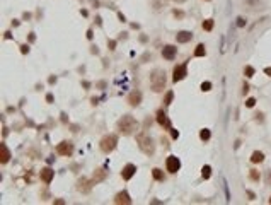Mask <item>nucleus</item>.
Returning a JSON list of instances; mask_svg holds the SVG:
<instances>
[{
	"instance_id": "de8ad7c7",
	"label": "nucleus",
	"mask_w": 271,
	"mask_h": 205,
	"mask_svg": "<svg viewBox=\"0 0 271 205\" xmlns=\"http://www.w3.org/2000/svg\"><path fill=\"white\" fill-rule=\"evenodd\" d=\"M270 204H271V197H270Z\"/></svg>"
},
{
	"instance_id": "393cba45",
	"label": "nucleus",
	"mask_w": 271,
	"mask_h": 205,
	"mask_svg": "<svg viewBox=\"0 0 271 205\" xmlns=\"http://www.w3.org/2000/svg\"><path fill=\"white\" fill-rule=\"evenodd\" d=\"M172 97H174V92H172V91H169V92L165 94V97H164V104H165V106H170Z\"/></svg>"
},
{
	"instance_id": "7c9ffc66",
	"label": "nucleus",
	"mask_w": 271,
	"mask_h": 205,
	"mask_svg": "<svg viewBox=\"0 0 271 205\" xmlns=\"http://www.w3.org/2000/svg\"><path fill=\"white\" fill-rule=\"evenodd\" d=\"M20 53L27 55L29 53V46H27V45H20Z\"/></svg>"
},
{
	"instance_id": "ddd939ff",
	"label": "nucleus",
	"mask_w": 271,
	"mask_h": 205,
	"mask_svg": "<svg viewBox=\"0 0 271 205\" xmlns=\"http://www.w3.org/2000/svg\"><path fill=\"white\" fill-rule=\"evenodd\" d=\"M157 122H159V125H162L165 130L172 128V127H170V120L167 118V115L164 113L162 109H159V111H157Z\"/></svg>"
},
{
	"instance_id": "cd10ccee",
	"label": "nucleus",
	"mask_w": 271,
	"mask_h": 205,
	"mask_svg": "<svg viewBox=\"0 0 271 205\" xmlns=\"http://www.w3.org/2000/svg\"><path fill=\"white\" fill-rule=\"evenodd\" d=\"M211 89V82H203V84H201V91H205V92H206V91H210Z\"/></svg>"
},
{
	"instance_id": "f8f14e48",
	"label": "nucleus",
	"mask_w": 271,
	"mask_h": 205,
	"mask_svg": "<svg viewBox=\"0 0 271 205\" xmlns=\"http://www.w3.org/2000/svg\"><path fill=\"white\" fill-rule=\"evenodd\" d=\"M114 204H123V205H130L131 204V197H130V193L126 190L119 191L118 195L114 197Z\"/></svg>"
},
{
	"instance_id": "9b49d317",
	"label": "nucleus",
	"mask_w": 271,
	"mask_h": 205,
	"mask_svg": "<svg viewBox=\"0 0 271 205\" xmlns=\"http://www.w3.org/2000/svg\"><path fill=\"white\" fill-rule=\"evenodd\" d=\"M176 55H177V50L174 45H165V46L162 48V56L165 60H174Z\"/></svg>"
},
{
	"instance_id": "a878e982",
	"label": "nucleus",
	"mask_w": 271,
	"mask_h": 205,
	"mask_svg": "<svg viewBox=\"0 0 271 205\" xmlns=\"http://www.w3.org/2000/svg\"><path fill=\"white\" fill-rule=\"evenodd\" d=\"M249 178H251L252 181H259V173L256 169H251V173H249Z\"/></svg>"
},
{
	"instance_id": "20e7f679",
	"label": "nucleus",
	"mask_w": 271,
	"mask_h": 205,
	"mask_svg": "<svg viewBox=\"0 0 271 205\" xmlns=\"http://www.w3.org/2000/svg\"><path fill=\"white\" fill-rule=\"evenodd\" d=\"M116 145H118V135H114V133L104 135L101 138V142H99V147H101V150L104 152V154L113 152V150L116 149Z\"/></svg>"
},
{
	"instance_id": "c756f323",
	"label": "nucleus",
	"mask_w": 271,
	"mask_h": 205,
	"mask_svg": "<svg viewBox=\"0 0 271 205\" xmlns=\"http://www.w3.org/2000/svg\"><path fill=\"white\" fill-rule=\"evenodd\" d=\"M254 104H256V99H254V97H249V99L246 101V106H247V108H252Z\"/></svg>"
},
{
	"instance_id": "7ed1b4c3",
	"label": "nucleus",
	"mask_w": 271,
	"mask_h": 205,
	"mask_svg": "<svg viewBox=\"0 0 271 205\" xmlns=\"http://www.w3.org/2000/svg\"><path fill=\"white\" fill-rule=\"evenodd\" d=\"M136 142H138V147H140V150H142L143 154L152 156V154L155 152V144H154V140H152V137H149L147 133L136 135Z\"/></svg>"
},
{
	"instance_id": "f257e3e1",
	"label": "nucleus",
	"mask_w": 271,
	"mask_h": 205,
	"mask_svg": "<svg viewBox=\"0 0 271 205\" xmlns=\"http://www.w3.org/2000/svg\"><path fill=\"white\" fill-rule=\"evenodd\" d=\"M116 127H118V132H119L121 135H131V133L138 128V122H136L133 116L125 115V116H121V118L118 120Z\"/></svg>"
},
{
	"instance_id": "6ab92c4d",
	"label": "nucleus",
	"mask_w": 271,
	"mask_h": 205,
	"mask_svg": "<svg viewBox=\"0 0 271 205\" xmlns=\"http://www.w3.org/2000/svg\"><path fill=\"white\" fill-rule=\"evenodd\" d=\"M152 176H154L155 181H164V179H165L162 169H159V168H154V169H152Z\"/></svg>"
},
{
	"instance_id": "e433bc0d",
	"label": "nucleus",
	"mask_w": 271,
	"mask_h": 205,
	"mask_svg": "<svg viewBox=\"0 0 271 205\" xmlns=\"http://www.w3.org/2000/svg\"><path fill=\"white\" fill-rule=\"evenodd\" d=\"M246 4H249V5H252V4H259V0H246Z\"/></svg>"
},
{
	"instance_id": "b1692460",
	"label": "nucleus",
	"mask_w": 271,
	"mask_h": 205,
	"mask_svg": "<svg viewBox=\"0 0 271 205\" xmlns=\"http://www.w3.org/2000/svg\"><path fill=\"white\" fill-rule=\"evenodd\" d=\"M201 26H203L205 31H211V29H213V19H206V20H203V24H201Z\"/></svg>"
},
{
	"instance_id": "c85d7f7f",
	"label": "nucleus",
	"mask_w": 271,
	"mask_h": 205,
	"mask_svg": "<svg viewBox=\"0 0 271 205\" xmlns=\"http://www.w3.org/2000/svg\"><path fill=\"white\" fill-rule=\"evenodd\" d=\"M244 74H246V77H252V75H254V68H252V67H246Z\"/></svg>"
},
{
	"instance_id": "4468645a",
	"label": "nucleus",
	"mask_w": 271,
	"mask_h": 205,
	"mask_svg": "<svg viewBox=\"0 0 271 205\" xmlns=\"http://www.w3.org/2000/svg\"><path fill=\"white\" fill-rule=\"evenodd\" d=\"M106 178H108V171L104 169V168H97V169L94 171V174H92V181H94V183H101Z\"/></svg>"
},
{
	"instance_id": "c9c22d12",
	"label": "nucleus",
	"mask_w": 271,
	"mask_h": 205,
	"mask_svg": "<svg viewBox=\"0 0 271 205\" xmlns=\"http://www.w3.org/2000/svg\"><path fill=\"white\" fill-rule=\"evenodd\" d=\"M53 99H55L53 94H48V96H46V101H48V102H53Z\"/></svg>"
},
{
	"instance_id": "c03bdc74",
	"label": "nucleus",
	"mask_w": 271,
	"mask_h": 205,
	"mask_svg": "<svg viewBox=\"0 0 271 205\" xmlns=\"http://www.w3.org/2000/svg\"><path fill=\"white\" fill-rule=\"evenodd\" d=\"M56 82V77H50V84H55Z\"/></svg>"
},
{
	"instance_id": "dca6fc26",
	"label": "nucleus",
	"mask_w": 271,
	"mask_h": 205,
	"mask_svg": "<svg viewBox=\"0 0 271 205\" xmlns=\"http://www.w3.org/2000/svg\"><path fill=\"white\" fill-rule=\"evenodd\" d=\"M176 40L177 43H188V41L193 40V33L191 31H179L176 34Z\"/></svg>"
},
{
	"instance_id": "aec40b11",
	"label": "nucleus",
	"mask_w": 271,
	"mask_h": 205,
	"mask_svg": "<svg viewBox=\"0 0 271 205\" xmlns=\"http://www.w3.org/2000/svg\"><path fill=\"white\" fill-rule=\"evenodd\" d=\"M251 161L252 163H263V161H264V154L259 152V150H254L252 156H251Z\"/></svg>"
},
{
	"instance_id": "37998d69",
	"label": "nucleus",
	"mask_w": 271,
	"mask_h": 205,
	"mask_svg": "<svg viewBox=\"0 0 271 205\" xmlns=\"http://www.w3.org/2000/svg\"><path fill=\"white\" fill-rule=\"evenodd\" d=\"M90 2H92V5H94V7L99 5V0H90Z\"/></svg>"
},
{
	"instance_id": "f3484780",
	"label": "nucleus",
	"mask_w": 271,
	"mask_h": 205,
	"mask_svg": "<svg viewBox=\"0 0 271 205\" xmlns=\"http://www.w3.org/2000/svg\"><path fill=\"white\" fill-rule=\"evenodd\" d=\"M167 5H169V0H152V7H154V10H155V12L164 10Z\"/></svg>"
},
{
	"instance_id": "5701e85b",
	"label": "nucleus",
	"mask_w": 271,
	"mask_h": 205,
	"mask_svg": "<svg viewBox=\"0 0 271 205\" xmlns=\"http://www.w3.org/2000/svg\"><path fill=\"white\" fill-rule=\"evenodd\" d=\"M206 50H205V45H198L196 50H195V56H205Z\"/></svg>"
},
{
	"instance_id": "a211bd4d",
	"label": "nucleus",
	"mask_w": 271,
	"mask_h": 205,
	"mask_svg": "<svg viewBox=\"0 0 271 205\" xmlns=\"http://www.w3.org/2000/svg\"><path fill=\"white\" fill-rule=\"evenodd\" d=\"M0 150H2V157H0V161H2V164H7V163H9V159H10V150L7 149L5 144H2V145H0Z\"/></svg>"
},
{
	"instance_id": "39448f33",
	"label": "nucleus",
	"mask_w": 271,
	"mask_h": 205,
	"mask_svg": "<svg viewBox=\"0 0 271 205\" xmlns=\"http://www.w3.org/2000/svg\"><path fill=\"white\" fill-rule=\"evenodd\" d=\"M56 152L60 154V156H72L74 154V144L70 142V140H63V142L58 144V147H56Z\"/></svg>"
},
{
	"instance_id": "f03ea898",
	"label": "nucleus",
	"mask_w": 271,
	"mask_h": 205,
	"mask_svg": "<svg viewBox=\"0 0 271 205\" xmlns=\"http://www.w3.org/2000/svg\"><path fill=\"white\" fill-rule=\"evenodd\" d=\"M165 84H167V77H165V72L162 68H154L152 74H150V87L154 92H160L162 89H165Z\"/></svg>"
},
{
	"instance_id": "ea45409f",
	"label": "nucleus",
	"mask_w": 271,
	"mask_h": 205,
	"mask_svg": "<svg viewBox=\"0 0 271 205\" xmlns=\"http://www.w3.org/2000/svg\"><path fill=\"white\" fill-rule=\"evenodd\" d=\"M118 17H119V20H121V22H126V20H125V15H123V14H121V12L118 14Z\"/></svg>"
},
{
	"instance_id": "412c9836",
	"label": "nucleus",
	"mask_w": 271,
	"mask_h": 205,
	"mask_svg": "<svg viewBox=\"0 0 271 205\" xmlns=\"http://www.w3.org/2000/svg\"><path fill=\"white\" fill-rule=\"evenodd\" d=\"M201 176H203V179H208V178L211 176V168L206 164V166H203V169H201Z\"/></svg>"
},
{
	"instance_id": "bb28decb",
	"label": "nucleus",
	"mask_w": 271,
	"mask_h": 205,
	"mask_svg": "<svg viewBox=\"0 0 271 205\" xmlns=\"http://www.w3.org/2000/svg\"><path fill=\"white\" fill-rule=\"evenodd\" d=\"M172 15H174L176 19H183V17H184V12H183V10H176V9H174V10H172Z\"/></svg>"
},
{
	"instance_id": "473e14b6",
	"label": "nucleus",
	"mask_w": 271,
	"mask_h": 205,
	"mask_svg": "<svg viewBox=\"0 0 271 205\" xmlns=\"http://www.w3.org/2000/svg\"><path fill=\"white\" fill-rule=\"evenodd\" d=\"M266 183L271 184V169H270V171H266Z\"/></svg>"
},
{
	"instance_id": "72a5a7b5",
	"label": "nucleus",
	"mask_w": 271,
	"mask_h": 205,
	"mask_svg": "<svg viewBox=\"0 0 271 205\" xmlns=\"http://www.w3.org/2000/svg\"><path fill=\"white\" fill-rule=\"evenodd\" d=\"M237 26H239V27L246 26V19H242V17H239V19H237Z\"/></svg>"
},
{
	"instance_id": "4be33fe9",
	"label": "nucleus",
	"mask_w": 271,
	"mask_h": 205,
	"mask_svg": "<svg viewBox=\"0 0 271 205\" xmlns=\"http://www.w3.org/2000/svg\"><path fill=\"white\" fill-rule=\"evenodd\" d=\"M210 137H211V133H210V130H208V128H203L201 132H200V138L205 140V142H206V140H210Z\"/></svg>"
},
{
	"instance_id": "f704fd0d",
	"label": "nucleus",
	"mask_w": 271,
	"mask_h": 205,
	"mask_svg": "<svg viewBox=\"0 0 271 205\" xmlns=\"http://www.w3.org/2000/svg\"><path fill=\"white\" fill-rule=\"evenodd\" d=\"M116 48V41H109V50H114Z\"/></svg>"
},
{
	"instance_id": "58836bf2",
	"label": "nucleus",
	"mask_w": 271,
	"mask_h": 205,
	"mask_svg": "<svg viewBox=\"0 0 271 205\" xmlns=\"http://www.w3.org/2000/svg\"><path fill=\"white\" fill-rule=\"evenodd\" d=\"M90 51H92V53H95V55L99 53V50H97V46H92V48H90Z\"/></svg>"
},
{
	"instance_id": "0eeeda50",
	"label": "nucleus",
	"mask_w": 271,
	"mask_h": 205,
	"mask_svg": "<svg viewBox=\"0 0 271 205\" xmlns=\"http://www.w3.org/2000/svg\"><path fill=\"white\" fill-rule=\"evenodd\" d=\"M165 168H167V171L169 173H177L179 171V168H181V161H179V157L176 156H169L167 157V161H165Z\"/></svg>"
},
{
	"instance_id": "6e6552de",
	"label": "nucleus",
	"mask_w": 271,
	"mask_h": 205,
	"mask_svg": "<svg viewBox=\"0 0 271 205\" xmlns=\"http://www.w3.org/2000/svg\"><path fill=\"white\" fill-rule=\"evenodd\" d=\"M92 184H94V181H90L89 178L82 176L80 179L77 181V190L80 191V193H89V191L92 190Z\"/></svg>"
},
{
	"instance_id": "49530a36",
	"label": "nucleus",
	"mask_w": 271,
	"mask_h": 205,
	"mask_svg": "<svg viewBox=\"0 0 271 205\" xmlns=\"http://www.w3.org/2000/svg\"><path fill=\"white\" fill-rule=\"evenodd\" d=\"M174 2H176V4H184L186 0H174Z\"/></svg>"
},
{
	"instance_id": "423d86ee",
	"label": "nucleus",
	"mask_w": 271,
	"mask_h": 205,
	"mask_svg": "<svg viewBox=\"0 0 271 205\" xmlns=\"http://www.w3.org/2000/svg\"><path fill=\"white\" fill-rule=\"evenodd\" d=\"M186 75H188V65H186V63L177 65V67H174V70H172V81L179 82V81H183Z\"/></svg>"
},
{
	"instance_id": "2f4dec72",
	"label": "nucleus",
	"mask_w": 271,
	"mask_h": 205,
	"mask_svg": "<svg viewBox=\"0 0 271 205\" xmlns=\"http://www.w3.org/2000/svg\"><path fill=\"white\" fill-rule=\"evenodd\" d=\"M170 135H172V138H177V137H179V132H177L176 128H170Z\"/></svg>"
},
{
	"instance_id": "9d476101",
	"label": "nucleus",
	"mask_w": 271,
	"mask_h": 205,
	"mask_svg": "<svg viewBox=\"0 0 271 205\" xmlns=\"http://www.w3.org/2000/svg\"><path fill=\"white\" fill-rule=\"evenodd\" d=\"M126 102H128L130 106H138V104L142 102V92H140L138 89L131 91V92L128 94V99H126Z\"/></svg>"
},
{
	"instance_id": "a18cd8bd",
	"label": "nucleus",
	"mask_w": 271,
	"mask_h": 205,
	"mask_svg": "<svg viewBox=\"0 0 271 205\" xmlns=\"http://www.w3.org/2000/svg\"><path fill=\"white\" fill-rule=\"evenodd\" d=\"M34 38H36V36H34V33L29 34V41H34Z\"/></svg>"
},
{
	"instance_id": "1a4fd4ad",
	"label": "nucleus",
	"mask_w": 271,
	"mask_h": 205,
	"mask_svg": "<svg viewBox=\"0 0 271 205\" xmlns=\"http://www.w3.org/2000/svg\"><path fill=\"white\" fill-rule=\"evenodd\" d=\"M135 173H136V166H135V164H131V163H128L121 169V178L125 179V181H130L131 178L135 176Z\"/></svg>"
},
{
	"instance_id": "4c0bfd02",
	"label": "nucleus",
	"mask_w": 271,
	"mask_h": 205,
	"mask_svg": "<svg viewBox=\"0 0 271 205\" xmlns=\"http://www.w3.org/2000/svg\"><path fill=\"white\" fill-rule=\"evenodd\" d=\"M247 91H249V86H247V84H244V87H242V92H244V94H247Z\"/></svg>"
},
{
	"instance_id": "79ce46f5",
	"label": "nucleus",
	"mask_w": 271,
	"mask_h": 205,
	"mask_svg": "<svg viewBox=\"0 0 271 205\" xmlns=\"http://www.w3.org/2000/svg\"><path fill=\"white\" fill-rule=\"evenodd\" d=\"M264 74H266V75H270V77H271V68H270V67L264 68Z\"/></svg>"
},
{
	"instance_id": "2eb2a0df",
	"label": "nucleus",
	"mask_w": 271,
	"mask_h": 205,
	"mask_svg": "<svg viewBox=\"0 0 271 205\" xmlns=\"http://www.w3.org/2000/svg\"><path fill=\"white\" fill-rule=\"evenodd\" d=\"M53 176H55V171L51 169V168H44V169H41V173H39V178L44 183H51V181H53Z\"/></svg>"
},
{
	"instance_id": "a19ab883",
	"label": "nucleus",
	"mask_w": 271,
	"mask_h": 205,
	"mask_svg": "<svg viewBox=\"0 0 271 205\" xmlns=\"http://www.w3.org/2000/svg\"><path fill=\"white\" fill-rule=\"evenodd\" d=\"M142 60H143V62H145V60H150V53H145V55H143V58H142Z\"/></svg>"
}]
</instances>
